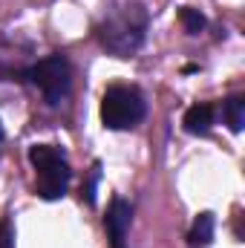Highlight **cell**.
I'll use <instances>...</instances> for the list:
<instances>
[{
  "mask_svg": "<svg viewBox=\"0 0 245 248\" xmlns=\"http://www.w3.org/2000/svg\"><path fill=\"white\" fill-rule=\"evenodd\" d=\"M147 26H150V15L141 3H127L122 9L110 12L101 26H98V41L101 46L116 55V58H130L133 52L141 49L144 38H147Z\"/></svg>",
  "mask_w": 245,
  "mask_h": 248,
  "instance_id": "obj_1",
  "label": "cell"
},
{
  "mask_svg": "<svg viewBox=\"0 0 245 248\" xmlns=\"http://www.w3.org/2000/svg\"><path fill=\"white\" fill-rule=\"evenodd\" d=\"M29 162L38 170V196L46 202L61 199L69 187V179H72V168H69L66 156L52 144H32Z\"/></svg>",
  "mask_w": 245,
  "mask_h": 248,
  "instance_id": "obj_2",
  "label": "cell"
},
{
  "mask_svg": "<svg viewBox=\"0 0 245 248\" xmlns=\"http://www.w3.org/2000/svg\"><path fill=\"white\" fill-rule=\"evenodd\" d=\"M147 101L136 87L116 84L101 98V122L107 130H130L144 119Z\"/></svg>",
  "mask_w": 245,
  "mask_h": 248,
  "instance_id": "obj_3",
  "label": "cell"
},
{
  "mask_svg": "<svg viewBox=\"0 0 245 248\" xmlns=\"http://www.w3.org/2000/svg\"><path fill=\"white\" fill-rule=\"evenodd\" d=\"M46 98L49 107L61 104V98H66L69 93V84H72V75H69V61L63 55H49L44 61H38L35 66H29L23 72Z\"/></svg>",
  "mask_w": 245,
  "mask_h": 248,
  "instance_id": "obj_4",
  "label": "cell"
},
{
  "mask_svg": "<svg viewBox=\"0 0 245 248\" xmlns=\"http://www.w3.org/2000/svg\"><path fill=\"white\" fill-rule=\"evenodd\" d=\"M133 222V208L127 199H113L107 217H104V225H107V234H110V243L113 248H124V237H127V228Z\"/></svg>",
  "mask_w": 245,
  "mask_h": 248,
  "instance_id": "obj_5",
  "label": "cell"
},
{
  "mask_svg": "<svg viewBox=\"0 0 245 248\" xmlns=\"http://www.w3.org/2000/svg\"><path fill=\"white\" fill-rule=\"evenodd\" d=\"M182 124L190 136H205L214 127V107L211 104H193V107H187Z\"/></svg>",
  "mask_w": 245,
  "mask_h": 248,
  "instance_id": "obj_6",
  "label": "cell"
},
{
  "mask_svg": "<svg viewBox=\"0 0 245 248\" xmlns=\"http://www.w3.org/2000/svg\"><path fill=\"white\" fill-rule=\"evenodd\" d=\"M214 228H216L214 214H211V211H202V214L193 219L190 231H187V243H190V246H208V243L214 240Z\"/></svg>",
  "mask_w": 245,
  "mask_h": 248,
  "instance_id": "obj_7",
  "label": "cell"
},
{
  "mask_svg": "<svg viewBox=\"0 0 245 248\" xmlns=\"http://www.w3.org/2000/svg\"><path fill=\"white\" fill-rule=\"evenodd\" d=\"M222 116H225V124L231 133H243V124H245V98L243 95H231L225 98L222 104Z\"/></svg>",
  "mask_w": 245,
  "mask_h": 248,
  "instance_id": "obj_8",
  "label": "cell"
},
{
  "mask_svg": "<svg viewBox=\"0 0 245 248\" xmlns=\"http://www.w3.org/2000/svg\"><path fill=\"white\" fill-rule=\"evenodd\" d=\"M179 23L184 26L187 35H199V32L208 26L205 15H202L199 9H190V6H182V9H179Z\"/></svg>",
  "mask_w": 245,
  "mask_h": 248,
  "instance_id": "obj_9",
  "label": "cell"
},
{
  "mask_svg": "<svg viewBox=\"0 0 245 248\" xmlns=\"http://www.w3.org/2000/svg\"><path fill=\"white\" fill-rule=\"evenodd\" d=\"M0 248H15V225L9 217L0 219Z\"/></svg>",
  "mask_w": 245,
  "mask_h": 248,
  "instance_id": "obj_10",
  "label": "cell"
},
{
  "mask_svg": "<svg viewBox=\"0 0 245 248\" xmlns=\"http://www.w3.org/2000/svg\"><path fill=\"white\" fill-rule=\"evenodd\" d=\"M98 176H101V165L95 162V165H92V179H90V185H87V190H84L87 205H95V185H98Z\"/></svg>",
  "mask_w": 245,
  "mask_h": 248,
  "instance_id": "obj_11",
  "label": "cell"
},
{
  "mask_svg": "<svg viewBox=\"0 0 245 248\" xmlns=\"http://www.w3.org/2000/svg\"><path fill=\"white\" fill-rule=\"evenodd\" d=\"M3 139H6V133H3V124H0V141H3Z\"/></svg>",
  "mask_w": 245,
  "mask_h": 248,
  "instance_id": "obj_12",
  "label": "cell"
}]
</instances>
